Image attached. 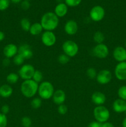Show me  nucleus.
<instances>
[{"label": "nucleus", "mask_w": 126, "mask_h": 127, "mask_svg": "<svg viewBox=\"0 0 126 127\" xmlns=\"http://www.w3.org/2000/svg\"><path fill=\"white\" fill-rule=\"evenodd\" d=\"M59 17L53 12L44 13L41 18L40 24L44 31H53L58 27Z\"/></svg>", "instance_id": "1"}, {"label": "nucleus", "mask_w": 126, "mask_h": 127, "mask_svg": "<svg viewBox=\"0 0 126 127\" xmlns=\"http://www.w3.org/2000/svg\"><path fill=\"white\" fill-rule=\"evenodd\" d=\"M39 84L33 79L25 80L21 86V91L22 95L27 98H33L38 93Z\"/></svg>", "instance_id": "2"}, {"label": "nucleus", "mask_w": 126, "mask_h": 127, "mask_svg": "<svg viewBox=\"0 0 126 127\" xmlns=\"http://www.w3.org/2000/svg\"><path fill=\"white\" fill-rule=\"evenodd\" d=\"M54 91V86L50 82L43 81L39 84L38 94L39 97L43 100H48L52 98Z\"/></svg>", "instance_id": "3"}, {"label": "nucleus", "mask_w": 126, "mask_h": 127, "mask_svg": "<svg viewBox=\"0 0 126 127\" xmlns=\"http://www.w3.org/2000/svg\"><path fill=\"white\" fill-rule=\"evenodd\" d=\"M93 116L96 121L103 124L108 121L109 119V110L104 105L96 106L93 110Z\"/></svg>", "instance_id": "4"}, {"label": "nucleus", "mask_w": 126, "mask_h": 127, "mask_svg": "<svg viewBox=\"0 0 126 127\" xmlns=\"http://www.w3.org/2000/svg\"><path fill=\"white\" fill-rule=\"evenodd\" d=\"M62 49L64 54L70 58L74 57L78 54L79 48V45L73 40H66L63 43Z\"/></svg>", "instance_id": "5"}, {"label": "nucleus", "mask_w": 126, "mask_h": 127, "mask_svg": "<svg viewBox=\"0 0 126 127\" xmlns=\"http://www.w3.org/2000/svg\"><path fill=\"white\" fill-rule=\"evenodd\" d=\"M36 69L35 67L30 64H24L21 66L18 71L19 78L25 80L32 79Z\"/></svg>", "instance_id": "6"}, {"label": "nucleus", "mask_w": 126, "mask_h": 127, "mask_svg": "<svg viewBox=\"0 0 126 127\" xmlns=\"http://www.w3.org/2000/svg\"><path fill=\"white\" fill-rule=\"evenodd\" d=\"M105 16V9L99 5L93 7L90 11V17L94 22H100L102 21Z\"/></svg>", "instance_id": "7"}, {"label": "nucleus", "mask_w": 126, "mask_h": 127, "mask_svg": "<svg viewBox=\"0 0 126 127\" xmlns=\"http://www.w3.org/2000/svg\"><path fill=\"white\" fill-rule=\"evenodd\" d=\"M41 40L44 46L50 47L56 42V36L53 31H44L42 33Z\"/></svg>", "instance_id": "8"}, {"label": "nucleus", "mask_w": 126, "mask_h": 127, "mask_svg": "<svg viewBox=\"0 0 126 127\" xmlns=\"http://www.w3.org/2000/svg\"><path fill=\"white\" fill-rule=\"evenodd\" d=\"M109 48L104 43L96 44L93 48V55L100 59L106 58L109 55Z\"/></svg>", "instance_id": "9"}, {"label": "nucleus", "mask_w": 126, "mask_h": 127, "mask_svg": "<svg viewBox=\"0 0 126 127\" xmlns=\"http://www.w3.org/2000/svg\"><path fill=\"white\" fill-rule=\"evenodd\" d=\"M112 78V73L108 69H102L98 73L96 80L101 85H106L110 83Z\"/></svg>", "instance_id": "10"}, {"label": "nucleus", "mask_w": 126, "mask_h": 127, "mask_svg": "<svg viewBox=\"0 0 126 127\" xmlns=\"http://www.w3.org/2000/svg\"><path fill=\"white\" fill-rule=\"evenodd\" d=\"M116 78L119 81L126 80V62H119L114 69Z\"/></svg>", "instance_id": "11"}, {"label": "nucleus", "mask_w": 126, "mask_h": 127, "mask_svg": "<svg viewBox=\"0 0 126 127\" xmlns=\"http://www.w3.org/2000/svg\"><path fill=\"white\" fill-rule=\"evenodd\" d=\"M18 54L21 55L25 60H28L33 57V52L30 45L23 43L19 47Z\"/></svg>", "instance_id": "12"}, {"label": "nucleus", "mask_w": 126, "mask_h": 127, "mask_svg": "<svg viewBox=\"0 0 126 127\" xmlns=\"http://www.w3.org/2000/svg\"><path fill=\"white\" fill-rule=\"evenodd\" d=\"M79 30V26L76 21L74 20H69L64 25V31L69 35H74Z\"/></svg>", "instance_id": "13"}, {"label": "nucleus", "mask_w": 126, "mask_h": 127, "mask_svg": "<svg viewBox=\"0 0 126 127\" xmlns=\"http://www.w3.org/2000/svg\"><path fill=\"white\" fill-rule=\"evenodd\" d=\"M18 48L19 47L14 43L6 45L3 48L4 55L6 58H14L18 53Z\"/></svg>", "instance_id": "14"}, {"label": "nucleus", "mask_w": 126, "mask_h": 127, "mask_svg": "<svg viewBox=\"0 0 126 127\" xmlns=\"http://www.w3.org/2000/svg\"><path fill=\"white\" fill-rule=\"evenodd\" d=\"M114 58L115 60L119 62H123L126 61V48L124 47H116L113 51L112 53Z\"/></svg>", "instance_id": "15"}, {"label": "nucleus", "mask_w": 126, "mask_h": 127, "mask_svg": "<svg viewBox=\"0 0 126 127\" xmlns=\"http://www.w3.org/2000/svg\"><path fill=\"white\" fill-rule=\"evenodd\" d=\"M92 102L96 106L103 105L106 102V97L103 93L100 91H96L92 94L91 96Z\"/></svg>", "instance_id": "16"}, {"label": "nucleus", "mask_w": 126, "mask_h": 127, "mask_svg": "<svg viewBox=\"0 0 126 127\" xmlns=\"http://www.w3.org/2000/svg\"><path fill=\"white\" fill-rule=\"evenodd\" d=\"M65 99H66L65 93L62 89H58V90L55 91L53 97H52L53 102L58 105L64 104Z\"/></svg>", "instance_id": "17"}, {"label": "nucleus", "mask_w": 126, "mask_h": 127, "mask_svg": "<svg viewBox=\"0 0 126 127\" xmlns=\"http://www.w3.org/2000/svg\"><path fill=\"white\" fill-rule=\"evenodd\" d=\"M112 109L116 113L125 112L126 110V101L121 99H117L112 104Z\"/></svg>", "instance_id": "18"}, {"label": "nucleus", "mask_w": 126, "mask_h": 127, "mask_svg": "<svg viewBox=\"0 0 126 127\" xmlns=\"http://www.w3.org/2000/svg\"><path fill=\"white\" fill-rule=\"evenodd\" d=\"M68 12V6L65 3H59L55 7L54 14L58 17H63Z\"/></svg>", "instance_id": "19"}, {"label": "nucleus", "mask_w": 126, "mask_h": 127, "mask_svg": "<svg viewBox=\"0 0 126 127\" xmlns=\"http://www.w3.org/2000/svg\"><path fill=\"white\" fill-rule=\"evenodd\" d=\"M13 89L9 84H2L0 86V96L3 98H8L12 95Z\"/></svg>", "instance_id": "20"}, {"label": "nucleus", "mask_w": 126, "mask_h": 127, "mask_svg": "<svg viewBox=\"0 0 126 127\" xmlns=\"http://www.w3.org/2000/svg\"><path fill=\"white\" fill-rule=\"evenodd\" d=\"M43 28L40 22H35L31 25L29 32L32 35L37 36L43 33Z\"/></svg>", "instance_id": "21"}, {"label": "nucleus", "mask_w": 126, "mask_h": 127, "mask_svg": "<svg viewBox=\"0 0 126 127\" xmlns=\"http://www.w3.org/2000/svg\"><path fill=\"white\" fill-rule=\"evenodd\" d=\"M93 39L96 44L103 43L105 40V36L102 32L96 31L93 36Z\"/></svg>", "instance_id": "22"}, {"label": "nucleus", "mask_w": 126, "mask_h": 127, "mask_svg": "<svg viewBox=\"0 0 126 127\" xmlns=\"http://www.w3.org/2000/svg\"><path fill=\"white\" fill-rule=\"evenodd\" d=\"M19 76L16 73H10L6 77V81L10 84H15L18 82Z\"/></svg>", "instance_id": "23"}, {"label": "nucleus", "mask_w": 126, "mask_h": 127, "mask_svg": "<svg viewBox=\"0 0 126 127\" xmlns=\"http://www.w3.org/2000/svg\"><path fill=\"white\" fill-rule=\"evenodd\" d=\"M31 25L30 21L27 18H22L21 21V26L22 29L25 32H29Z\"/></svg>", "instance_id": "24"}, {"label": "nucleus", "mask_w": 126, "mask_h": 127, "mask_svg": "<svg viewBox=\"0 0 126 127\" xmlns=\"http://www.w3.org/2000/svg\"><path fill=\"white\" fill-rule=\"evenodd\" d=\"M30 105L32 109H38L42 105V99L40 97H34L30 102Z\"/></svg>", "instance_id": "25"}, {"label": "nucleus", "mask_w": 126, "mask_h": 127, "mask_svg": "<svg viewBox=\"0 0 126 127\" xmlns=\"http://www.w3.org/2000/svg\"><path fill=\"white\" fill-rule=\"evenodd\" d=\"M43 73L40 70H35L32 79H33L35 82H36L37 83L39 84V83H41L42 82H43L42 81H43Z\"/></svg>", "instance_id": "26"}, {"label": "nucleus", "mask_w": 126, "mask_h": 127, "mask_svg": "<svg viewBox=\"0 0 126 127\" xmlns=\"http://www.w3.org/2000/svg\"><path fill=\"white\" fill-rule=\"evenodd\" d=\"M86 76L88 77L90 79H96V76H97V71H96V69L94 68H92V67H90V68H88L86 69Z\"/></svg>", "instance_id": "27"}, {"label": "nucleus", "mask_w": 126, "mask_h": 127, "mask_svg": "<svg viewBox=\"0 0 126 127\" xmlns=\"http://www.w3.org/2000/svg\"><path fill=\"white\" fill-rule=\"evenodd\" d=\"M117 95L119 99L126 101V86H122L117 91Z\"/></svg>", "instance_id": "28"}, {"label": "nucleus", "mask_w": 126, "mask_h": 127, "mask_svg": "<svg viewBox=\"0 0 126 127\" xmlns=\"http://www.w3.org/2000/svg\"><path fill=\"white\" fill-rule=\"evenodd\" d=\"M70 57H68L64 53L59 55L58 57V61L61 64H65L70 61Z\"/></svg>", "instance_id": "29"}, {"label": "nucleus", "mask_w": 126, "mask_h": 127, "mask_svg": "<svg viewBox=\"0 0 126 127\" xmlns=\"http://www.w3.org/2000/svg\"><path fill=\"white\" fill-rule=\"evenodd\" d=\"M32 119L29 117H23L21 119V125L23 127H32Z\"/></svg>", "instance_id": "30"}, {"label": "nucleus", "mask_w": 126, "mask_h": 127, "mask_svg": "<svg viewBox=\"0 0 126 127\" xmlns=\"http://www.w3.org/2000/svg\"><path fill=\"white\" fill-rule=\"evenodd\" d=\"M25 59L21 55L17 53L13 58V62L16 66H22L23 64Z\"/></svg>", "instance_id": "31"}, {"label": "nucleus", "mask_w": 126, "mask_h": 127, "mask_svg": "<svg viewBox=\"0 0 126 127\" xmlns=\"http://www.w3.org/2000/svg\"><path fill=\"white\" fill-rule=\"evenodd\" d=\"M65 4L69 7H75L79 6L82 0H64Z\"/></svg>", "instance_id": "32"}, {"label": "nucleus", "mask_w": 126, "mask_h": 127, "mask_svg": "<svg viewBox=\"0 0 126 127\" xmlns=\"http://www.w3.org/2000/svg\"><path fill=\"white\" fill-rule=\"evenodd\" d=\"M58 112L60 115H64L67 114L68 112V108L65 104H61L58 107Z\"/></svg>", "instance_id": "33"}, {"label": "nucleus", "mask_w": 126, "mask_h": 127, "mask_svg": "<svg viewBox=\"0 0 126 127\" xmlns=\"http://www.w3.org/2000/svg\"><path fill=\"white\" fill-rule=\"evenodd\" d=\"M9 4V0H0V11H2L7 9Z\"/></svg>", "instance_id": "34"}, {"label": "nucleus", "mask_w": 126, "mask_h": 127, "mask_svg": "<svg viewBox=\"0 0 126 127\" xmlns=\"http://www.w3.org/2000/svg\"><path fill=\"white\" fill-rule=\"evenodd\" d=\"M7 125V118L6 115L0 113V127H6Z\"/></svg>", "instance_id": "35"}, {"label": "nucleus", "mask_w": 126, "mask_h": 127, "mask_svg": "<svg viewBox=\"0 0 126 127\" xmlns=\"http://www.w3.org/2000/svg\"><path fill=\"white\" fill-rule=\"evenodd\" d=\"M10 110V108L9 106L8 105H3L2 107H1V111L2 114H4V115H7L9 112Z\"/></svg>", "instance_id": "36"}, {"label": "nucleus", "mask_w": 126, "mask_h": 127, "mask_svg": "<svg viewBox=\"0 0 126 127\" xmlns=\"http://www.w3.org/2000/svg\"><path fill=\"white\" fill-rule=\"evenodd\" d=\"M21 7L23 10L28 9L30 7V2H28V1L25 0V1H22V2H21Z\"/></svg>", "instance_id": "37"}, {"label": "nucleus", "mask_w": 126, "mask_h": 127, "mask_svg": "<svg viewBox=\"0 0 126 127\" xmlns=\"http://www.w3.org/2000/svg\"><path fill=\"white\" fill-rule=\"evenodd\" d=\"M101 124H102L95 120V121H93L90 122L87 127H101Z\"/></svg>", "instance_id": "38"}, {"label": "nucleus", "mask_w": 126, "mask_h": 127, "mask_svg": "<svg viewBox=\"0 0 126 127\" xmlns=\"http://www.w3.org/2000/svg\"><path fill=\"white\" fill-rule=\"evenodd\" d=\"M2 65L4 66H8L11 64V60H10V58H6L5 57L4 59L2 60Z\"/></svg>", "instance_id": "39"}, {"label": "nucleus", "mask_w": 126, "mask_h": 127, "mask_svg": "<svg viewBox=\"0 0 126 127\" xmlns=\"http://www.w3.org/2000/svg\"><path fill=\"white\" fill-rule=\"evenodd\" d=\"M101 127H114V126L113 124H111V122H106L103 123V124H101Z\"/></svg>", "instance_id": "40"}, {"label": "nucleus", "mask_w": 126, "mask_h": 127, "mask_svg": "<svg viewBox=\"0 0 126 127\" xmlns=\"http://www.w3.org/2000/svg\"><path fill=\"white\" fill-rule=\"evenodd\" d=\"M5 38V33L2 31H0V42H2L4 40Z\"/></svg>", "instance_id": "41"}, {"label": "nucleus", "mask_w": 126, "mask_h": 127, "mask_svg": "<svg viewBox=\"0 0 126 127\" xmlns=\"http://www.w3.org/2000/svg\"><path fill=\"white\" fill-rule=\"evenodd\" d=\"M122 127H126V117H125L123 121H122Z\"/></svg>", "instance_id": "42"}, {"label": "nucleus", "mask_w": 126, "mask_h": 127, "mask_svg": "<svg viewBox=\"0 0 126 127\" xmlns=\"http://www.w3.org/2000/svg\"><path fill=\"white\" fill-rule=\"evenodd\" d=\"M13 3L15 4H17V3H19L20 2H22V0H11Z\"/></svg>", "instance_id": "43"}, {"label": "nucleus", "mask_w": 126, "mask_h": 127, "mask_svg": "<svg viewBox=\"0 0 126 127\" xmlns=\"http://www.w3.org/2000/svg\"><path fill=\"white\" fill-rule=\"evenodd\" d=\"M125 47H126V42H125Z\"/></svg>", "instance_id": "44"}, {"label": "nucleus", "mask_w": 126, "mask_h": 127, "mask_svg": "<svg viewBox=\"0 0 126 127\" xmlns=\"http://www.w3.org/2000/svg\"><path fill=\"white\" fill-rule=\"evenodd\" d=\"M125 114H126V111H125Z\"/></svg>", "instance_id": "45"}, {"label": "nucleus", "mask_w": 126, "mask_h": 127, "mask_svg": "<svg viewBox=\"0 0 126 127\" xmlns=\"http://www.w3.org/2000/svg\"><path fill=\"white\" fill-rule=\"evenodd\" d=\"M27 1H30V0H27Z\"/></svg>", "instance_id": "46"}, {"label": "nucleus", "mask_w": 126, "mask_h": 127, "mask_svg": "<svg viewBox=\"0 0 126 127\" xmlns=\"http://www.w3.org/2000/svg\"></svg>", "instance_id": "47"}, {"label": "nucleus", "mask_w": 126, "mask_h": 127, "mask_svg": "<svg viewBox=\"0 0 126 127\" xmlns=\"http://www.w3.org/2000/svg\"></svg>", "instance_id": "48"}]
</instances>
